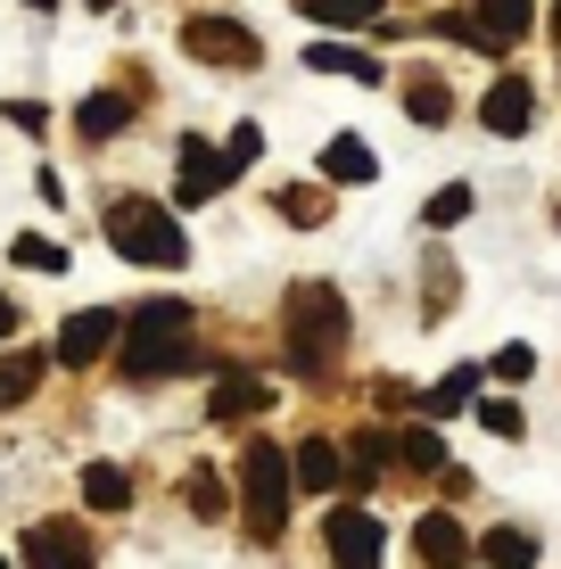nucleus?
I'll list each match as a JSON object with an SVG mask.
<instances>
[{"label": "nucleus", "mask_w": 561, "mask_h": 569, "mask_svg": "<svg viewBox=\"0 0 561 569\" xmlns=\"http://www.w3.org/2000/svg\"><path fill=\"white\" fill-rule=\"evenodd\" d=\"M281 322H289V371H298V380H331L339 347H347V298L331 281H298L289 306H281Z\"/></svg>", "instance_id": "obj_1"}, {"label": "nucleus", "mask_w": 561, "mask_h": 569, "mask_svg": "<svg viewBox=\"0 0 561 569\" xmlns=\"http://www.w3.org/2000/svg\"><path fill=\"white\" fill-rule=\"evenodd\" d=\"M124 380H166V371H199V339H190V306L182 298H149L124 322Z\"/></svg>", "instance_id": "obj_2"}, {"label": "nucleus", "mask_w": 561, "mask_h": 569, "mask_svg": "<svg viewBox=\"0 0 561 569\" xmlns=\"http://www.w3.org/2000/svg\"><path fill=\"white\" fill-rule=\"evenodd\" d=\"M289 487H298V462H289L273 438H257V446L240 455V520H248V537H257V545H281V528H289Z\"/></svg>", "instance_id": "obj_3"}, {"label": "nucleus", "mask_w": 561, "mask_h": 569, "mask_svg": "<svg viewBox=\"0 0 561 569\" xmlns=\"http://www.w3.org/2000/svg\"><path fill=\"white\" fill-rule=\"evenodd\" d=\"M108 240H116V257L124 264H190V240H182V223L158 207V199H116L108 207Z\"/></svg>", "instance_id": "obj_4"}, {"label": "nucleus", "mask_w": 561, "mask_h": 569, "mask_svg": "<svg viewBox=\"0 0 561 569\" xmlns=\"http://www.w3.org/2000/svg\"><path fill=\"white\" fill-rule=\"evenodd\" d=\"M182 50L207 58V67H223V74H257V67H264V42H257L248 26H231V17H190V26H182Z\"/></svg>", "instance_id": "obj_5"}, {"label": "nucleus", "mask_w": 561, "mask_h": 569, "mask_svg": "<svg viewBox=\"0 0 561 569\" xmlns=\"http://www.w3.org/2000/svg\"><path fill=\"white\" fill-rule=\"evenodd\" d=\"M173 157H182V173H173V207H207L231 182V157L207 141V132H182V149H173Z\"/></svg>", "instance_id": "obj_6"}, {"label": "nucleus", "mask_w": 561, "mask_h": 569, "mask_svg": "<svg viewBox=\"0 0 561 569\" xmlns=\"http://www.w3.org/2000/svg\"><path fill=\"white\" fill-rule=\"evenodd\" d=\"M108 347H124V322H116L108 306H83V313H67V330H58L50 356L67 363V371H91V363L108 356Z\"/></svg>", "instance_id": "obj_7"}, {"label": "nucleus", "mask_w": 561, "mask_h": 569, "mask_svg": "<svg viewBox=\"0 0 561 569\" xmlns=\"http://www.w3.org/2000/svg\"><path fill=\"white\" fill-rule=\"evenodd\" d=\"M322 545H331V569H380V520L363 512V503H339L331 528H322Z\"/></svg>", "instance_id": "obj_8"}, {"label": "nucleus", "mask_w": 561, "mask_h": 569, "mask_svg": "<svg viewBox=\"0 0 561 569\" xmlns=\"http://www.w3.org/2000/svg\"><path fill=\"white\" fill-rule=\"evenodd\" d=\"M26 569H91V528L83 520H33L26 528Z\"/></svg>", "instance_id": "obj_9"}, {"label": "nucleus", "mask_w": 561, "mask_h": 569, "mask_svg": "<svg viewBox=\"0 0 561 569\" xmlns=\"http://www.w3.org/2000/svg\"><path fill=\"white\" fill-rule=\"evenodd\" d=\"M479 116H488V132H495V141L529 132V116H537V91H529V74H495V83H488V100H479Z\"/></svg>", "instance_id": "obj_10"}, {"label": "nucleus", "mask_w": 561, "mask_h": 569, "mask_svg": "<svg viewBox=\"0 0 561 569\" xmlns=\"http://www.w3.org/2000/svg\"><path fill=\"white\" fill-rule=\"evenodd\" d=\"M413 553H421V569H462V561H471V528H462L454 512H421Z\"/></svg>", "instance_id": "obj_11"}, {"label": "nucleus", "mask_w": 561, "mask_h": 569, "mask_svg": "<svg viewBox=\"0 0 561 569\" xmlns=\"http://www.w3.org/2000/svg\"><path fill=\"white\" fill-rule=\"evenodd\" d=\"M529 26H537V0H479L471 9V42L479 50H512Z\"/></svg>", "instance_id": "obj_12"}, {"label": "nucleus", "mask_w": 561, "mask_h": 569, "mask_svg": "<svg viewBox=\"0 0 561 569\" xmlns=\"http://www.w3.org/2000/svg\"><path fill=\"white\" fill-rule=\"evenodd\" d=\"M264 405H273V388H264L257 371H223L216 397H207V413L216 421H248V413H264Z\"/></svg>", "instance_id": "obj_13"}, {"label": "nucleus", "mask_w": 561, "mask_h": 569, "mask_svg": "<svg viewBox=\"0 0 561 569\" xmlns=\"http://www.w3.org/2000/svg\"><path fill=\"white\" fill-rule=\"evenodd\" d=\"M124 124H132L124 91H91V100H74V132H83V141H116Z\"/></svg>", "instance_id": "obj_14"}, {"label": "nucleus", "mask_w": 561, "mask_h": 569, "mask_svg": "<svg viewBox=\"0 0 561 569\" xmlns=\"http://www.w3.org/2000/svg\"><path fill=\"white\" fill-rule=\"evenodd\" d=\"M289 462H298V487H314V496H331V487H347V455H339L331 438H305V446H298Z\"/></svg>", "instance_id": "obj_15"}, {"label": "nucleus", "mask_w": 561, "mask_h": 569, "mask_svg": "<svg viewBox=\"0 0 561 569\" xmlns=\"http://www.w3.org/2000/svg\"><path fill=\"white\" fill-rule=\"evenodd\" d=\"M281 223H298V231H314V223H331V190H322V182H289L281 190Z\"/></svg>", "instance_id": "obj_16"}, {"label": "nucleus", "mask_w": 561, "mask_h": 569, "mask_svg": "<svg viewBox=\"0 0 561 569\" xmlns=\"http://www.w3.org/2000/svg\"><path fill=\"white\" fill-rule=\"evenodd\" d=\"M83 503H91V512H124V503H132V479H124L116 462H83Z\"/></svg>", "instance_id": "obj_17"}, {"label": "nucleus", "mask_w": 561, "mask_h": 569, "mask_svg": "<svg viewBox=\"0 0 561 569\" xmlns=\"http://www.w3.org/2000/svg\"><path fill=\"white\" fill-rule=\"evenodd\" d=\"M471 388H479V363H454L447 380H438L430 397H421V413H430V421H454L462 405H471Z\"/></svg>", "instance_id": "obj_18"}, {"label": "nucleus", "mask_w": 561, "mask_h": 569, "mask_svg": "<svg viewBox=\"0 0 561 569\" xmlns=\"http://www.w3.org/2000/svg\"><path fill=\"white\" fill-rule=\"evenodd\" d=\"M305 67H314V74H355V83H380V58H363V50H347V42H314V50H305Z\"/></svg>", "instance_id": "obj_19"}, {"label": "nucleus", "mask_w": 561, "mask_h": 569, "mask_svg": "<svg viewBox=\"0 0 561 569\" xmlns=\"http://www.w3.org/2000/svg\"><path fill=\"white\" fill-rule=\"evenodd\" d=\"M479 553H488V569H537V537L529 528H488Z\"/></svg>", "instance_id": "obj_20"}, {"label": "nucleus", "mask_w": 561, "mask_h": 569, "mask_svg": "<svg viewBox=\"0 0 561 569\" xmlns=\"http://www.w3.org/2000/svg\"><path fill=\"white\" fill-rule=\"evenodd\" d=\"M389 455H397V438H389V429H363V438L355 446H347V479H380V470H389Z\"/></svg>", "instance_id": "obj_21"}, {"label": "nucleus", "mask_w": 561, "mask_h": 569, "mask_svg": "<svg viewBox=\"0 0 561 569\" xmlns=\"http://www.w3.org/2000/svg\"><path fill=\"white\" fill-rule=\"evenodd\" d=\"M33 388H42V356H33V347H26V356H0V413L26 405Z\"/></svg>", "instance_id": "obj_22"}, {"label": "nucleus", "mask_w": 561, "mask_h": 569, "mask_svg": "<svg viewBox=\"0 0 561 569\" xmlns=\"http://www.w3.org/2000/svg\"><path fill=\"white\" fill-rule=\"evenodd\" d=\"M322 173H331V182H372L380 157L363 149V141H331V149H322Z\"/></svg>", "instance_id": "obj_23"}, {"label": "nucleus", "mask_w": 561, "mask_h": 569, "mask_svg": "<svg viewBox=\"0 0 561 569\" xmlns=\"http://www.w3.org/2000/svg\"><path fill=\"white\" fill-rule=\"evenodd\" d=\"M314 26H380V0H298Z\"/></svg>", "instance_id": "obj_24"}, {"label": "nucleus", "mask_w": 561, "mask_h": 569, "mask_svg": "<svg viewBox=\"0 0 561 569\" xmlns=\"http://www.w3.org/2000/svg\"><path fill=\"white\" fill-rule=\"evenodd\" d=\"M404 108H413V124H447L454 100H447V83H438V74H421V83L404 91Z\"/></svg>", "instance_id": "obj_25"}, {"label": "nucleus", "mask_w": 561, "mask_h": 569, "mask_svg": "<svg viewBox=\"0 0 561 569\" xmlns=\"http://www.w3.org/2000/svg\"><path fill=\"white\" fill-rule=\"evenodd\" d=\"M182 503H190L199 520H223V479H216V470H190V479H182Z\"/></svg>", "instance_id": "obj_26"}, {"label": "nucleus", "mask_w": 561, "mask_h": 569, "mask_svg": "<svg viewBox=\"0 0 561 569\" xmlns=\"http://www.w3.org/2000/svg\"><path fill=\"white\" fill-rule=\"evenodd\" d=\"M397 455L413 462V470H447V438H438V429H404Z\"/></svg>", "instance_id": "obj_27"}, {"label": "nucleus", "mask_w": 561, "mask_h": 569, "mask_svg": "<svg viewBox=\"0 0 561 569\" xmlns=\"http://www.w3.org/2000/svg\"><path fill=\"white\" fill-rule=\"evenodd\" d=\"M9 264H33V272H67V248H58V240H26V231H17Z\"/></svg>", "instance_id": "obj_28"}, {"label": "nucleus", "mask_w": 561, "mask_h": 569, "mask_svg": "<svg viewBox=\"0 0 561 569\" xmlns=\"http://www.w3.org/2000/svg\"><path fill=\"white\" fill-rule=\"evenodd\" d=\"M421 214H430V223H438V231H454V223H462V214H471V182H447V190H438V199H430V207H421Z\"/></svg>", "instance_id": "obj_29"}, {"label": "nucleus", "mask_w": 561, "mask_h": 569, "mask_svg": "<svg viewBox=\"0 0 561 569\" xmlns=\"http://www.w3.org/2000/svg\"><path fill=\"white\" fill-rule=\"evenodd\" d=\"M257 149H264V132H257V124H231V141H223L231 173H248V166H257Z\"/></svg>", "instance_id": "obj_30"}, {"label": "nucleus", "mask_w": 561, "mask_h": 569, "mask_svg": "<svg viewBox=\"0 0 561 569\" xmlns=\"http://www.w3.org/2000/svg\"><path fill=\"white\" fill-rule=\"evenodd\" d=\"M479 421H488V438H520V405L512 397H488V405H479Z\"/></svg>", "instance_id": "obj_31"}, {"label": "nucleus", "mask_w": 561, "mask_h": 569, "mask_svg": "<svg viewBox=\"0 0 561 569\" xmlns=\"http://www.w3.org/2000/svg\"><path fill=\"white\" fill-rule=\"evenodd\" d=\"M529 371H537L529 347H495V380H529Z\"/></svg>", "instance_id": "obj_32"}, {"label": "nucleus", "mask_w": 561, "mask_h": 569, "mask_svg": "<svg viewBox=\"0 0 561 569\" xmlns=\"http://www.w3.org/2000/svg\"><path fill=\"white\" fill-rule=\"evenodd\" d=\"M9 330H17V313H9V298H0V339H9Z\"/></svg>", "instance_id": "obj_33"}, {"label": "nucleus", "mask_w": 561, "mask_h": 569, "mask_svg": "<svg viewBox=\"0 0 561 569\" xmlns=\"http://www.w3.org/2000/svg\"><path fill=\"white\" fill-rule=\"evenodd\" d=\"M553 42H561V0H553Z\"/></svg>", "instance_id": "obj_34"}, {"label": "nucleus", "mask_w": 561, "mask_h": 569, "mask_svg": "<svg viewBox=\"0 0 561 569\" xmlns=\"http://www.w3.org/2000/svg\"><path fill=\"white\" fill-rule=\"evenodd\" d=\"M26 9H58V0H26Z\"/></svg>", "instance_id": "obj_35"}, {"label": "nucleus", "mask_w": 561, "mask_h": 569, "mask_svg": "<svg viewBox=\"0 0 561 569\" xmlns=\"http://www.w3.org/2000/svg\"><path fill=\"white\" fill-rule=\"evenodd\" d=\"M91 9H116V0H91Z\"/></svg>", "instance_id": "obj_36"}, {"label": "nucleus", "mask_w": 561, "mask_h": 569, "mask_svg": "<svg viewBox=\"0 0 561 569\" xmlns=\"http://www.w3.org/2000/svg\"><path fill=\"white\" fill-rule=\"evenodd\" d=\"M0 569H9V561H0Z\"/></svg>", "instance_id": "obj_37"}]
</instances>
